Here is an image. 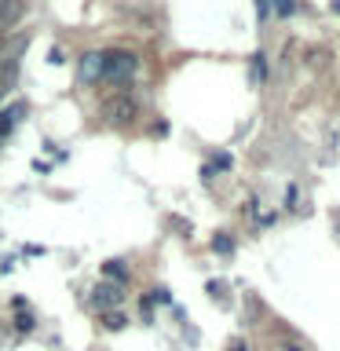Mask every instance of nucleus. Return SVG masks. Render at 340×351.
I'll use <instances>...</instances> for the list:
<instances>
[{
	"label": "nucleus",
	"instance_id": "nucleus-4",
	"mask_svg": "<svg viewBox=\"0 0 340 351\" xmlns=\"http://www.w3.org/2000/svg\"><path fill=\"white\" fill-rule=\"evenodd\" d=\"M81 77H84V81H95V77H103V55H84Z\"/></svg>",
	"mask_w": 340,
	"mask_h": 351
},
{
	"label": "nucleus",
	"instance_id": "nucleus-9",
	"mask_svg": "<svg viewBox=\"0 0 340 351\" xmlns=\"http://www.w3.org/2000/svg\"><path fill=\"white\" fill-rule=\"evenodd\" d=\"M282 351H300V348H282Z\"/></svg>",
	"mask_w": 340,
	"mask_h": 351
},
{
	"label": "nucleus",
	"instance_id": "nucleus-3",
	"mask_svg": "<svg viewBox=\"0 0 340 351\" xmlns=\"http://www.w3.org/2000/svg\"><path fill=\"white\" fill-rule=\"evenodd\" d=\"M121 300H125V289H121L117 282H99L92 289V304L99 307V311H114Z\"/></svg>",
	"mask_w": 340,
	"mask_h": 351
},
{
	"label": "nucleus",
	"instance_id": "nucleus-1",
	"mask_svg": "<svg viewBox=\"0 0 340 351\" xmlns=\"http://www.w3.org/2000/svg\"><path fill=\"white\" fill-rule=\"evenodd\" d=\"M136 55L132 51H103V77L106 81H117V84H125L132 81V73H136Z\"/></svg>",
	"mask_w": 340,
	"mask_h": 351
},
{
	"label": "nucleus",
	"instance_id": "nucleus-7",
	"mask_svg": "<svg viewBox=\"0 0 340 351\" xmlns=\"http://www.w3.org/2000/svg\"><path fill=\"white\" fill-rule=\"evenodd\" d=\"M11 121H15V117H11V114H0V136H4V132L11 128Z\"/></svg>",
	"mask_w": 340,
	"mask_h": 351
},
{
	"label": "nucleus",
	"instance_id": "nucleus-2",
	"mask_svg": "<svg viewBox=\"0 0 340 351\" xmlns=\"http://www.w3.org/2000/svg\"><path fill=\"white\" fill-rule=\"evenodd\" d=\"M103 117L110 121V125H128L132 117H136V99L128 95H114L103 103Z\"/></svg>",
	"mask_w": 340,
	"mask_h": 351
},
{
	"label": "nucleus",
	"instance_id": "nucleus-10",
	"mask_svg": "<svg viewBox=\"0 0 340 351\" xmlns=\"http://www.w3.org/2000/svg\"><path fill=\"white\" fill-rule=\"evenodd\" d=\"M4 4H8V0H0V8H4Z\"/></svg>",
	"mask_w": 340,
	"mask_h": 351
},
{
	"label": "nucleus",
	"instance_id": "nucleus-6",
	"mask_svg": "<svg viewBox=\"0 0 340 351\" xmlns=\"http://www.w3.org/2000/svg\"><path fill=\"white\" fill-rule=\"evenodd\" d=\"M106 326H110V329H121V326H125V315L110 311V315H106Z\"/></svg>",
	"mask_w": 340,
	"mask_h": 351
},
{
	"label": "nucleus",
	"instance_id": "nucleus-8",
	"mask_svg": "<svg viewBox=\"0 0 340 351\" xmlns=\"http://www.w3.org/2000/svg\"><path fill=\"white\" fill-rule=\"evenodd\" d=\"M29 326H33V318H29V315H19V329H22V333H26Z\"/></svg>",
	"mask_w": 340,
	"mask_h": 351
},
{
	"label": "nucleus",
	"instance_id": "nucleus-5",
	"mask_svg": "<svg viewBox=\"0 0 340 351\" xmlns=\"http://www.w3.org/2000/svg\"><path fill=\"white\" fill-rule=\"evenodd\" d=\"M19 15H22V0H8V4L0 8V29H8L11 22H19Z\"/></svg>",
	"mask_w": 340,
	"mask_h": 351
}]
</instances>
